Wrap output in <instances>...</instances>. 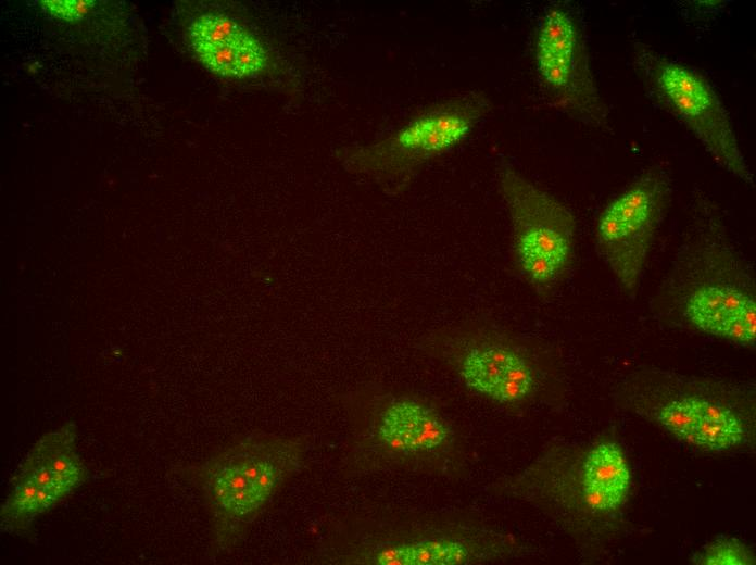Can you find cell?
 Listing matches in <instances>:
<instances>
[{
    "instance_id": "6da1fadb",
    "label": "cell",
    "mask_w": 756,
    "mask_h": 565,
    "mask_svg": "<svg viewBox=\"0 0 756 565\" xmlns=\"http://www.w3.org/2000/svg\"><path fill=\"white\" fill-rule=\"evenodd\" d=\"M684 253L695 267L682 284L681 311L703 332L752 347L756 340L753 273L714 215H703Z\"/></svg>"
},
{
    "instance_id": "7a4b0ae2",
    "label": "cell",
    "mask_w": 756,
    "mask_h": 565,
    "mask_svg": "<svg viewBox=\"0 0 756 565\" xmlns=\"http://www.w3.org/2000/svg\"><path fill=\"white\" fill-rule=\"evenodd\" d=\"M633 64L646 90L682 123L723 170L754 187V175L740 148L728 111L697 71L646 43L633 46Z\"/></svg>"
},
{
    "instance_id": "3957f363",
    "label": "cell",
    "mask_w": 756,
    "mask_h": 565,
    "mask_svg": "<svg viewBox=\"0 0 756 565\" xmlns=\"http://www.w3.org/2000/svg\"><path fill=\"white\" fill-rule=\"evenodd\" d=\"M499 184L512 224L515 262L533 288L550 290L571 265L576 218L554 196L511 167L500 172Z\"/></svg>"
},
{
    "instance_id": "277c9868",
    "label": "cell",
    "mask_w": 756,
    "mask_h": 565,
    "mask_svg": "<svg viewBox=\"0 0 756 565\" xmlns=\"http://www.w3.org/2000/svg\"><path fill=\"white\" fill-rule=\"evenodd\" d=\"M670 191L668 173L653 165L612 199L597 219L596 248L629 296L640 285Z\"/></svg>"
},
{
    "instance_id": "5b68a950",
    "label": "cell",
    "mask_w": 756,
    "mask_h": 565,
    "mask_svg": "<svg viewBox=\"0 0 756 565\" xmlns=\"http://www.w3.org/2000/svg\"><path fill=\"white\" fill-rule=\"evenodd\" d=\"M538 72L560 105L584 124L604 128L608 111L597 89L587 47L572 15L559 7L544 15L537 38Z\"/></svg>"
},
{
    "instance_id": "8992f818",
    "label": "cell",
    "mask_w": 756,
    "mask_h": 565,
    "mask_svg": "<svg viewBox=\"0 0 756 565\" xmlns=\"http://www.w3.org/2000/svg\"><path fill=\"white\" fill-rule=\"evenodd\" d=\"M489 110L488 99L469 92L443 102L413 120L390 145L391 158L374 172L408 177L418 166L458 145Z\"/></svg>"
},
{
    "instance_id": "52a82bcc",
    "label": "cell",
    "mask_w": 756,
    "mask_h": 565,
    "mask_svg": "<svg viewBox=\"0 0 756 565\" xmlns=\"http://www.w3.org/2000/svg\"><path fill=\"white\" fill-rule=\"evenodd\" d=\"M456 371L472 391L499 403L513 404L528 398L537 376L530 361L516 348L495 339H472L455 354Z\"/></svg>"
},
{
    "instance_id": "ba28073f",
    "label": "cell",
    "mask_w": 756,
    "mask_h": 565,
    "mask_svg": "<svg viewBox=\"0 0 756 565\" xmlns=\"http://www.w3.org/2000/svg\"><path fill=\"white\" fill-rule=\"evenodd\" d=\"M380 422V438L391 448L404 452L436 449L450 435L448 426L434 411L410 398L391 401Z\"/></svg>"
},
{
    "instance_id": "9c48e42d",
    "label": "cell",
    "mask_w": 756,
    "mask_h": 565,
    "mask_svg": "<svg viewBox=\"0 0 756 565\" xmlns=\"http://www.w3.org/2000/svg\"><path fill=\"white\" fill-rule=\"evenodd\" d=\"M581 486L584 502L594 511L610 512L625 502L630 469L617 443L602 442L589 451L582 466Z\"/></svg>"
},
{
    "instance_id": "30bf717a",
    "label": "cell",
    "mask_w": 756,
    "mask_h": 565,
    "mask_svg": "<svg viewBox=\"0 0 756 565\" xmlns=\"http://www.w3.org/2000/svg\"><path fill=\"white\" fill-rule=\"evenodd\" d=\"M690 432L685 442L723 451L744 441L743 420L730 406L707 395L690 393Z\"/></svg>"
},
{
    "instance_id": "8fae6325",
    "label": "cell",
    "mask_w": 756,
    "mask_h": 565,
    "mask_svg": "<svg viewBox=\"0 0 756 565\" xmlns=\"http://www.w3.org/2000/svg\"><path fill=\"white\" fill-rule=\"evenodd\" d=\"M75 442L76 427L73 423H67L40 438L24 462L49 473L59 490L66 495L86 477Z\"/></svg>"
},
{
    "instance_id": "7c38bea8",
    "label": "cell",
    "mask_w": 756,
    "mask_h": 565,
    "mask_svg": "<svg viewBox=\"0 0 756 565\" xmlns=\"http://www.w3.org/2000/svg\"><path fill=\"white\" fill-rule=\"evenodd\" d=\"M468 558L469 549L462 541L429 539L383 549L375 562L381 565H456Z\"/></svg>"
},
{
    "instance_id": "4fadbf2b",
    "label": "cell",
    "mask_w": 756,
    "mask_h": 565,
    "mask_svg": "<svg viewBox=\"0 0 756 565\" xmlns=\"http://www.w3.org/2000/svg\"><path fill=\"white\" fill-rule=\"evenodd\" d=\"M42 512L37 485L27 474L18 470L13 478L12 491L1 510L2 520L13 529H23Z\"/></svg>"
},
{
    "instance_id": "5bb4252c",
    "label": "cell",
    "mask_w": 756,
    "mask_h": 565,
    "mask_svg": "<svg viewBox=\"0 0 756 565\" xmlns=\"http://www.w3.org/2000/svg\"><path fill=\"white\" fill-rule=\"evenodd\" d=\"M247 34L237 22L222 14H204L189 26L191 46L239 42Z\"/></svg>"
},
{
    "instance_id": "9a60e30c",
    "label": "cell",
    "mask_w": 756,
    "mask_h": 565,
    "mask_svg": "<svg viewBox=\"0 0 756 565\" xmlns=\"http://www.w3.org/2000/svg\"><path fill=\"white\" fill-rule=\"evenodd\" d=\"M696 561L706 565H746L753 563V557L745 544L723 538L708 545Z\"/></svg>"
},
{
    "instance_id": "2e32d148",
    "label": "cell",
    "mask_w": 756,
    "mask_h": 565,
    "mask_svg": "<svg viewBox=\"0 0 756 565\" xmlns=\"http://www.w3.org/2000/svg\"><path fill=\"white\" fill-rule=\"evenodd\" d=\"M267 53L250 33L236 43L234 76L243 78L259 74L267 64Z\"/></svg>"
},
{
    "instance_id": "e0dca14e",
    "label": "cell",
    "mask_w": 756,
    "mask_h": 565,
    "mask_svg": "<svg viewBox=\"0 0 756 565\" xmlns=\"http://www.w3.org/2000/svg\"><path fill=\"white\" fill-rule=\"evenodd\" d=\"M199 60L212 72L222 76H234L236 45L192 46Z\"/></svg>"
},
{
    "instance_id": "ac0fdd59",
    "label": "cell",
    "mask_w": 756,
    "mask_h": 565,
    "mask_svg": "<svg viewBox=\"0 0 756 565\" xmlns=\"http://www.w3.org/2000/svg\"><path fill=\"white\" fill-rule=\"evenodd\" d=\"M41 5L52 15L66 20H80L94 5L91 0H43Z\"/></svg>"
}]
</instances>
